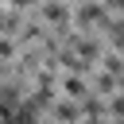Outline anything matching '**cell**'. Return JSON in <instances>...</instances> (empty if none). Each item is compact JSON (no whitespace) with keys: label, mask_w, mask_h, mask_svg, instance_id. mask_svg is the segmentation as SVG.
Masks as SVG:
<instances>
[{"label":"cell","mask_w":124,"mask_h":124,"mask_svg":"<svg viewBox=\"0 0 124 124\" xmlns=\"http://www.w3.org/2000/svg\"><path fill=\"white\" fill-rule=\"evenodd\" d=\"M78 23H81V27L105 23V8H97V4H78Z\"/></svg>","instance_id":"obj_3"},{"label":"cell","mask_w":124,"mask_h":124,"mask_svg":"<svg viewBox=\"0 0 124 124\" xmlns=\"http://www.w3.org/2000/svg\"><path fill=\"white\" fill-rule=\"evenodd\" d=\"M74 4H81V0H74Z\"/></svg>","instance_id":"obj_5"},{"label":"cell","mask_w":124,"mask_h":124,"mask_svg":"<svg viewBox=\"0 0 124 124\" xmlns=\"http://www.w3.org/2000/svg\"><path fill=\"white\" fill-rule=\"evenodd\" d=\"M120 93H124V74H120Z\"/></svg>","instance_id":"obj_4"},{"label":"cell","mask_w":124,"mask_h":124,"mask_svg":"<svg viewBox=\"0 0 124 124\" xmlns=\"http://www.w3.org/2000/svg\"><path fill=\"white\" fill-rule=\"evenodd\" d=\"M62 93H66V97H74V101H85V97H89V89H85L81 74H74V70L62 78Z\"/></svg>","instance_id":"obj_1"},{"label":"cell","mask_w":124,"mask_h":124,"mask_svg":"<svg viewBox=\"0 0 124 124\" xmlns=\"http://www.w3.org/2000/svg\"><path fill=\"white\" fill-rule=\"evenodd\" d=\"M43 19L46 23H66L70 19V8L58 4V0H43Z\"/></svg>","instance_id":"obj_2"}]
</instances>
